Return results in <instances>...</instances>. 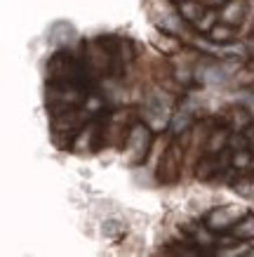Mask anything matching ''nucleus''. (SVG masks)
Segmentation results:
<instances>
[{
	"mask_svg": "<svg viewBox=\"0 0 254 257\" xmlns=\"http://www.w3.org/2000/svg\"><path fill=\"white\" fill-rule=\"evenodd\" d=\"M245 137H247V142H249V149L254 151V120L249 125H247V130H245Z\"/></svg>",
	"mask_w": 254,
	"mask_h": 257,
	"instance_id": "nucleus-10",
	"label": "nucleus"
},
{
	"mask_svg": "<svg viewBox=\"0 0 254 257\" xmlns=\"http://www.w3.org/2000/svg\"><path fill=\"white\" fill-rule=\"evenodd\" d=\"M184 158H186V140H184V144H181V140L172 135L169 144L162 147L160 161H158V179H160L162 184H174V182L181 177Z\"/></svg>",
	"mask_w": 254,
	"mask_h": 257,
	"instance_id": "nucleus-3",
	"label": "nucleus"
},
{
	"mask_svg": "<svg viewBox=\"0 0 254 257\" xmlns=\"http://www.w3.org/2000/svg\"><path fill=\"white\" fill-rule=\"evenodd\" d=\"M172 116H174V101H172L169 92L160 85L151 87V90L144 94V104H141L139 118H141L144 123L151 125L155 133H160V130L169 127Z\"/></svg>",
	"mask_w": 254,
	"mask_h": 257,
	"instance_id": "nucleus-1",
	"label": "nucleus"
},
{
	"mask_svg": "<svg viewBox=\"0 0 254 257\" xmlns=\"http://www.w3.org/2000/svg\"><path fill=\"white\" fill-rule=\"evenodd\" d=\"M231 189L235 191L238 196H245V198H252L254 196V170H242V172H235L231 179Z\"/></svg>",
	"mask_w": 254,
	"mask_h": 257,
	"instance_id": "nucleus-7",
	"label": "nucleus"
},
{
	"mask_svg": "<svg viewBox=\"0 0 254 257\" xmlns=\"http://www.w3.org/2000/svg\"><path fill=\"white\" fill-rule=\"evenodd\" d=\"M254 120V113L249 109H247L245 104H235V106H231V109H226V113H223L221 123L228 125L233 133H245L247 125Z\"/></svg>",
	"mask_w": 254,
	"mask_h": 257,
	"instance_id": "nucleus-6",
	"label": "nucleus"
},
{
	"mask_svg": "<svg viewBox=\"0 0 254 257\" xmlns=\"http://www.w3.org/2000/svg\"><path fill=\"white\" fill-rule=\"evenodd\" d=\"M153 142H155V130L148 123H144L141 118H137L123 142L125 161H127L132 168L144 165L148 158V151L153 149Z\"/></svg>",
	"mask_w": 254,
	"mask_h": 257,
	"instance_id": "nucleus-2",
	"label": "nucleus"
},
{
	"mask_svg": "<svg viewBox=\"0 0 254 257\" xmlns=\"http://www.w3.org/2000/svg\"><path fill=\"white\" fill-rule=\"evenodd\" d=\"M205 38L209 40V43H219V45H228L231 40L238 38V29L235 26H228V24L223 22H216L214 26H212V31L205 36Z\"/></svg>",
	"mask_w": 254,
	"mask_h": 257,
	"instance_id": "nucleus-9",
	"label": "nucleus"
},
{
	"mask_svg": "<svg viewBox=\"0 0 254 257\" xmlns=\"http://www.w3.org/2000/svg\"><path fill=\"white\" fill-rule=\"evenodd\" d=\"M228 234H231L235 241H254V212L247 210L245 215L235 222V226H233Z\"/></svg>",
	"mask_w": 254,
	"mask_h": 257,
	"instance_id": "nucleus-8",
	"label": "nucleus"
},
{
	"mask_svg": "<svg viewBox=\"0 0 254 257\" xmlns=\"http://www.w3.org/2000/svg\"><path fill=\"white\" fill-rule=\"evenodd\" d=\"M205 3H207V5H212V8H219V5H221V3H226V0H205Z\"/></svg>",
	"mask_w": 254,
	"mask_h": 257,
	"instance_id": "nucleus-11",
	"label": "nucleus"
},
{
	"mask_svg": "<svg viewBox=\"0 0 254 257\" xmlns=\"http://www.w3.org/2000/svg\"><path fill=\"white\" fill-rule=\"evenodd\" d=\"M252 170H254V158H252Z\"/></svg>",
	"mask_w": 254,
	"mask_h": 257,
	"instance_id": "nucleus-12",
	"label": "nucleus"
},
{
	"mask_svg": "<svg viewBox=\"0 0 254 257\" xmlns=\"http://www.w3.org/2000/svg\"><path fill=\"white\" fill-rule=\"evenodd\" d=\"M245 212L247 210L240 208V205H216V208H212V210H207L202 215L200 222L207 226L212 234L221 236V234H228Z\"/></svg>",
	"mask_w": 254,
	"mask_h": 257,
	"instance_id": "nucleus-4",
	"label": "nucleus"
},
{
	"mask_svg": "<svg viewBox=\"0 0 254 257\" xmlns=\"http://www.w3.org/2000/svg\"><path fill=\"white\" fill-rule=\"evenodd\" d=\"M216 10H219V22L228 24V26H235V29L242 26V22H245V17H247L245 0H226Z\"/></svg>",
	"mask_w": 254,
	"mask_h": 257,
	"instance_id": "nucleus-5",
	"label": "nucleus"
}]
</instances>
